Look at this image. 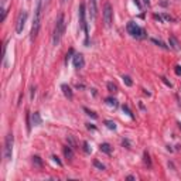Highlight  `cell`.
Segmentation results:
<instances>
[{
    "label": "cell",
    "instance_id": "9",
    "mask_svg": "<svg viewBox=\"0 0 181 181\" xmlns=\"http://www.w3.org/2000/svg\"><path fill=\"white\" fill-rule=\"evenodd\" d=\"M88 6H89V17H91V20H95L96 19V0H89Z\"/></svg>",
    "mask_w": 181,
    "mask_h": 181
},
{
    "label": "cell",
    "instance_id": "34",
    "mask_svg": "<svg viewBox=\"0 0 181 181\" xmlns=\"http://www.w3.org/2000/svg\"><path fill=\"white\" fill-rule=\"evenodd\" d=\"M144 5H146V6H150V2H149V0H144Z\"/></svg>",
    "mask_w": 181,
    "mask_h": 181
},
{
    "label": "cell",
    "instance_id": "36",
    "mask_svg": "<svg viewBox=\"0 0 181 181\" xmlns=\"http://www.w3.org/2000/svg\"><path fill=\"white\" fill-rule=\"evenodd\" d=\"M5 2H6V0H3V3H5Z\"/></svg>",
    "mask_w": 181,
    "mask_h": 181
},
{
    "label": "cell",
    "instance_id": "4",
    "mask_svg": "<svg viewBox=\"0 0 181 181\" xmlns=\"http://www.w3.org/2000/svg\"><path fill=\"white\" fill-rule=\"evenodd\" d=\"M85 5L79 6V27L82 28L85 31V45H88L89 44V34H88V24H86V20H85Z\"/></svg>",
    "mask_w": 181,
    "mask_h": 181
},
{
    "label": "cell",
    "instance_id": "18",
    "mask_svg": "<svg viewBox=\"0 0 181 181\" xmlns=\"http://www.w3.org/2000/svg\"><path fill=\"white\" fill-rule=\"evenodd\" d=\"M122 109H123V112H125V113H127V115H129V117H132V119H135V115H133V112H132V111L129 109V106H126V105H123V106H122Z\"/></svg>",
    "mask_w": 181,
    "mask_h": 181
},
{
    "label": "cell",
    "instance_id": "7",
    "mask_svg": "<svg viewBox=\"0 0 181 181\" xmlns=\"http://www.w3.org/2000/svg\"><path fill=\"white\" fill-rule=\"evenodd\" d=\"M112 20H113V10H112L111 3H106L105 7H103V21H105V26H111Z\"/></svg>",
    "mask_w": 181,
    "mask_h": 181
},
{
    "label": "cell",
    "instance_id": "12",
    "mask_svg": "<svg viewBox=\"0 0 181 181\" xmlns=\"http://www.w3.org/2000/svg\"><path fill=\"white\" fill-rule=\"evenodd\" d=\"M61 89H62V93H64V95L68 98V99H72L74 93H72V91H71V88L68 86V85H67V84H62V85H61Z\"/></svg>",
    "mask_w": 181,
    "mask_h": 181
},
{
    "label": "cell",
    "instance_id": "1",
    "mask_svg": "<svg viewBox=\"0 0 181 181\" xmlns=\"http://www.w3.org/2000/svg\"><path fill=\"white\" fill-rule=\"evenodd\" d=\"M41 19H42V0H37V6H36V11H34V19H33V26H31V33H30V38L36 40L38 36L40 27H41Z\"/></svg>",
    "mask_w": 181,
    "mask_h": 181
},
{
    "label": "cell",
    "instance_id": "22",
    "mask_svg": "<svg viewBox=\"0 0 181 181\" xmlns=\"http://www.w3.org/2000/svg\"><path fill=\"white\" fill-rule=\"evenodd\" d=\"M84 111L86 112V115H88V116L93 117V119H98V115H96V113H95V112H92V111H89L88 108H84Z\"/></svg>",
    "mask_w": 181,
    "mask_h": 181
},
{
    "label": "cell",
    "instance_id": "20",
    "mask_svg": "<svg viewBox=\"0 0 181 181\" xmlns=\"http://www.w3.org/2000/svg\"><path fill=\"white\" fill-rule=\"evenodd\" d=\"M67 142H68V146H71L72 149H75V147H76V143H75V140H74V137H72V136H68V137H67Z\"/></svg>",
    "mask_w": 181,
    "mask_h": 181
},
{
    "label": "cell",
    "instance_id": "6",
    "mask_svg": "<svg viewBox=\"0 0 181 181\" xmlns=\"http://www.w3.org/2000/svg\"><path fill=\"white\" fill-rule=\"evenodd\" d=\"M27 17L28 14L27 11H21L17 17V23H16V33L17 34H21L24 30V26H26V21H27Z\"/></svg>",
    "mask_w": 181,
    "mask_h": 181
},
{
    "label": "cell",
    "instance_id": "31",
    "mask_svg": "<svg viewBox=\"0 0 181 181\" xmlns=\"http://www.w3.org/2000/svg\"><path fill=\"white\" fill-rule=\"evenodd\" d=\"M122 144H123V146H126V147H127V149H130V143H129V140L123 139V140H122Z\"/></svg>",
    "mask_w": 181,
    "mask_h": 181
},
{
    "label": "cell",
    "instance_id": "13",
    "mask_svg": "<svg viewBox=\"0 0 181 181\" xmlns=\"http://www.w3.org/2000/svg\"><path fill=\"white\" fill-rule=\"evenodd\" d=\"M64 156L68 158V160H72V158H74V151H72V147H71V146L64 147Z\"/></svg>",
    "mask_w": 181,
    "mask_h": 181
},
{
    "label": "cell",
    "instance_id": "15",
    "mask_svg": "<svg viewBox=\"0 0 181 181\" xmlns=\"http://www.w3.org/2000/svg\"><path fill=\"white\" fill-rule=\"evenodd\" d=\"M105 102H106V105H109V106H112V108H117V106H119L117 101L115 99V98H112V96L106 98V99H105Z\"/></svg>",
    "mask_w": 181,
    "mask_h": 181
},
{
    "label": "cell",
    "instance_id": "32",
    "mask_svg": "<svg viewBox=\"0 0 181 181\" xmlns=\"http://www.w3.org/2000/svg\"><path fill=\"white\" fill-rule=\"evenodd\" d=\"M161 81H163V82H164V84H166V85H167V86H170V88H171V86H173V85H171V82H168V81H167V78H161Z\"/></svg>",
    "mask_w": 181,
    "mask_h": 181
},
{
    "label": "cell",
    "instance_id": "10",
    "mask_svg": "<svg viewBox=\"0 0 181 181\" xmlns=\"http://www.w3.org/2000/svg\"><path fill=\"white\" fill-rule=\"evenodd\" d=\"M168 44H170V48H173L174 51H180L181 50L180 42H178V40H177L174 36H170V38H168Z\"/></svg>",
    "mask_w": 181,
    "mask_h": 181
},
{
    "label": "cell",
    "instance_id": "14",
    "mask_svg": "<svg viewBox=\"0 0 181 181\" xmlns=\"http://www.w3.org/2000/svg\"><path fill=\"white\" fill-rule=\"evenodd\" d=\"M99 150H101V151H103V153H106V154H111L112 153L111 144H108V143H102V144H101V146H99Z\"/></svg>",
    "mask_w": 181,
    "mask_h": 181
},
{
    "label": "cell",
    "instance_id": "2",
    "mask_svg": "<svg viewBox=\"0 0 181 181\" xmlns=\"http://www.w3.org/2000/svg\"><path fill=\"white\" fill-rule=\"evenodd\" d=\"M65 33V16L64 13H60V16L57 17L55 27H54V34H52V44L58 45L61 41V38Z\"/></svg>",
    "mask_w": 181,
    "mask_h": 181
},
{
    "label": "cell",
    "instance_id": "29",
    "mask_svg": "<svg viewBox=\"0 0 181 181\" xmlns=\"http://www.w3.org/2000/svg\"><path fill=\"white\" fill-rule=\"evenodd\" d=\"M72 54H74V50L71 48L70 51H68V54H67V58H65V62H68V60H70V58H71V55H72Z\"/></svg>",
    "mask_w": 181,
    "mask_h": 181
},
{
    "label": "cell",
    "instance_id": "37",
    "mask_svg": "<svg viewBox=\"0 0 181 181\" xmlns=\"http://www.w3.org/2000/svg\"><path fill=\"white\" fill-rule=\"evenodd\" d=\"M47 2H50V0H47Z\"/></svg>",
    "mask_w": 181,
    "mask_h": 181
},
{
    "label": "cell",
    "instance_id": "27",
    "mask_svg": "<svg viewBox=\"0 0 181 181\" xmlns=\"http://www.w3.org/2000/svg\"><path fill=\"white\" fill-rule=\"evenodd\" d=\"M84 151L85 153H91V147H89L88 142H84Z\"/></svg>",
    "mask_w": 181,
    "mask_h": 181
},
{
    "label": "cell",
    "instance_id": "5",
    "mask_svg": "<svg viewBox=\"0 0 181 181\" xmlns=\"http://www.w3.org/2000/svg\"><path fill=\"white\" fill-rule=\"evenodd\" d=\"M13 143H14V137L13 133H7L5 139V158L9 161L11 160V154H13Z\"/></svg>",
    "mask_w": 181,
    "mask_h": 181
},
{
    "label": "cell",
    "instance_id": "3",
    "mask_svg": "<svg viewBox=\"0 0 181 181\" xmlns=\"http://www.w3.org/2000/svg\"><path fill=\"white\" fill-rule=\"evenodd\" d=\"M126 28H127V33H129L130 36L137 38V40H142V38L146 37V31H144L140 26H137L136 23H133V21H129Z\"/></svg>",
    "mask_w": 181,
    "mask_h": 181
},
{
    "label": "cell",
    "instance_id": "30",
    "mask_svg": "<svg viewBox=\"0 0 181 181\" xmlns=\"http://www.w3.org/2000/svg\"><path fill=\"white\" fill-rule=\"evenodd\" d=\"M52 160H54V161H55L57 163V164H58V166H62V163H61V160H60V158H58V157H57V156H52Z\"/></svg>",
    "mask_w": 181,
    "mask_h": 181
},
{
    "label": "cell",
    "instance_id": "19",
    "mask_svg": "<svg viewBox=\"0 0 181 181\" xmlns=\"http://www.w3.org/2000/svg\"><path fill=\"white\" fill-rule=\"evenodd\" d=\"M151 42H154V44H157L158 47H161V48H164V50H167L168 45H166L163 41H158V40H156V38H151Z\"/></svg>",
    "mask_w": 181,
    "mask_h": 181
},
{
    "label": "cell",
    "instance_id": "26",
    "mask_svg": "<svg viewBox=\"0 0 181 181\" xmlns=\"http://www.w3.org/2000/svg\"><path fill=\"white\" fill-rule=\"evenodd\" d=\"M161 17H163V20H167V21H174V19H173L171 16H170V14H167V13H163Z\"/></svg>",
    "mask_w": 181,
    "mask_h": 181
},
{
    "label": "cell",
    "instance_id": "8",
    "mask_svg": "<svg viewBox=\"0 0 181 181\" xmlns=\"http://www.w3.org/2000/svg\"><path fill=\"white\" fill-rule=\"evenodd\" d=\"M72 64H74V68H76V70L84 68V65H85L84 55L82 54H75L74 58H72Z\"/></svg>",
    "mask_w": 181,
    "mask_h": 181
},
{
    "label": "cell",
    "instance_id": "23",
    "mask_svg": "<svg viewBox=\"0 0 181 181\" xmlns=\"http://www.w3.org/2000/svg\"><path fill=\"white\" fill-rule=\"evenodd\" d=\"M143 157H144V163H146L147 166H151V160H150V156H149V153H147V151H144Z\"/></svg>",
    "mask_w": 181,
    "mask_h": 181
},
{
    "label": "cell",
    "instance_id": "16",
    "mask_svg": "<svg viewBox=\"0 0 181 181\" xmlns=\"http://www.w3.org/2000/svg\"><path fill=\"white\" fill-rule=\"evenodd\" d=\"M33 163H34V166L36 167H38V168H41L42 167V160H41V157H38V156H33Z\"/></svg>",
    "mask_w": 181,
    "mask_h": 181
},
{
    "label": "cell",
    "instance_id": "35",
    "mask_svg": "<svg viewBox=\"0 0 181 181\" xmlns=\"http://www.w3.org/2000/svg\"><path fill=\"white\" fill-rule=\"evenodd\" d=\"M61 2H62V3H65V2H68V0H61Z\"/></svg>",
    "mask_w": 181,
    "mask_h": 181
},
{
    "label": "cell",
    "instance_id": "21",
    "mask_svg": "<svg viewBox=\"0 0 181 181\" xmlns=\"http://www.w3.org/2000/svg\"><path fill=\"white\" fill-rule=\"evenodd\" d=\"M108 89H109V92H116L117 86L113 84V82H108Z\"/></svg>",
    "mask_w": 181,
    "mask_h": 181
},
{
    "label": "cell",
    "instance_id": "11",
    "mask_svg": "<svg viewBox=\"0 0 181 181\" xmlns=\"http://www.w3.org/2000/svg\"><path fill=\"white\" fill-rule=\"evenodd\" d=\"M41 123H42V119H41V116H40V113H38V112H34L31 115V125L40 126Z\"/></svg>",
    "mask_w": 181,
    "mask_h": 181
},
{
    "label": "cell",
    "instance_id": "33",
    "mask_svg": "<svg viewBox=\"0 0 181 181\" xmlns=\"http://www.w3.org/2000/svg\"><path fill=\"white\" fill-rule=\"evenodd\" d=\"M34 95H36V88H31V99L34 98Z\"/></svg>",
    "mask_w": 181,
    "mask_h": 181
},
{
    "label": "cell",
    "instance_id": "17",
    "mask_svg": "<svg viewBox=\"0 0 181 181\" xmlns=\"http://www.w3.org/2000/svg\"><path fill=\"white\" fill-rule=\"evenodd\" d=\"M105 126H106L108 129H111V130L116 129V123H115L113 120H105Z\"/></svg>",
    "mask_w": 181,
    "mask_h": 181
},
{
    "label": "cell",
    "instance_id": "25",
    "mask_svg": "<svg viewBox=\"0 0 181 181\" xmlns=\"http://www.w3.org/2000/svg\"><path fill=\"white\" fill-rule=\"evenodd\" d=\"M93 166L96 168H99V170H105V166H103L102 163H99L98 160H93Z\"/></svg>",
    "mask_w": 181,
    "mask_h": 181
},
{
    "label": "cell",
    "instance_id": "28",
    "mask_svg": "<svg viewBox=\"0 0 181 181\" xmlns=\"http://www.w3.org/2000/svg\"><path fill=\"white\" fill-rule=\"evenodd\" d=\"M174 72H176V74L180 76V75H181V65H177L176 68H174Z\"/></svg>",
    "mask_w": 181,
    "mask_h": 181
},
{
    "label": "cell",
    "instance_id": "24",
    "mask_svg": "<svg viewBox=\"0 0 181 181\" xmlns=\"http://www.w3.org/2000/svg\"><path fill=\"white\" fill-rule=\"evenodd\" d=\"M123 82H125L127 86H132V85H133V82H132V78H130V76H127V75H125V76H123Z\"/></svg>",
    "mask_w": 181,
    "mask_h": 181
}]
</instances>
